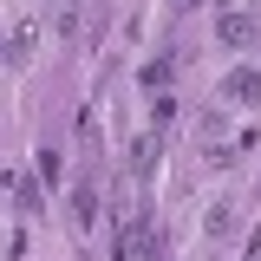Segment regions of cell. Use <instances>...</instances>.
<instances>
[{
	"label": "cell",
	"instance_id": "6da1fadb",
	"mask_svg": "<svg viewBox=\"0 0 261 261\" xmlns=\"http://www.w3.org/2000/svg\"><path fill=\"white\" fill-rule=\"evenodd\" d=\"M222 98H235V105H255V98H261V72H255V65H235V72L222 79Z\"/></svg>",
	"mask_w": 261,
	"mask_h": 261
},
{
	"label": "cell",
	"instance_id": "7a4b0ae2",
	"mask_svg": "<svg viewBox=\"0 0 261 261\" xmlns=\"http://www.w3.org/2000/svg\"><path fill=\"white\" fill-rule=\"evenodd\" d=\"M216 33H222V46H248V39H255V20L228 7V13H222V27H216Z\"/></svg>",
	"mask_w": 261,
	"mask_h": 261
},
{
	"label": "cell",
	"instance_id": "3957f363",
	"mask_svg": "<svg viewBox=\"0 0 261 261\" xmlns=\"http://www.w3.org/2000/svg\"><path fill=\"white\" fill-rule=\"evenodd\" d=\"M150 163H157V130H144V137H137V150H130V170H137V176H144Z\"/></svg>",
	"mask_w": 261,
	"mask_h": 261
},
{
	"label": "cell",
	"instance_id": "277c9868",
	"mask_svg": "<svg viewBox=\"0 0 261 261\" xmlns=\"http://www.w3.org/2000/svg\"><path fill=\"white\" fill-rule=\"evenodd\" d=\"M72 216H79V222H92V216H98V196H92V183H79V190H72Z\"/></svg>",
	"mask_w": 261,
	"mask_h": 261
},
{
	"label": "cell",
	"instance_id": "5b68a950",
	"mask_svg": "<svg viewBox=\"0 0 261 261\" xmlns=\"http://www.w3.org/2000/svg\"><path fill=\"white\" fill-rule=\"evenodd\" d=\"M33 170H39V183H53V176H59V150H39V163H33Z\"/></svg>",
	"mask_w": 261,
	"mask_h": 261
}]
</instances>
